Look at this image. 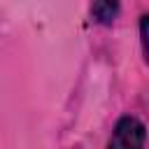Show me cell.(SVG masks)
Instances as JSON below:
<instances>
[{"mask_svg":"<svg viewBox=\"0 0 149 149\" xmlns=\"http://www.w3.org/2000/svg\"><path fill=\"white\" fill-rule=\"evenodd\" d=\"M147 130L144 123L135 116H121L112 130L107 149H144Z\"/></svg>","mask_w":149,"mask_h":149,"instance_id":"obj_1","label":"cell"},{"mask_svg":"<svg viewBox=\"0 0 149 149\" xmlns=\"http://www.w3.org/2000/svg\"><path fill=\"white\" fill-rule=\"evenodd\" d=\"M119 14V0H93L91 5V16L95 23L109 26Z\"/></svg>","mask_w":149,"mask_h":149,"instance_id":"obj_2","label":"cell"}]
</instances>
